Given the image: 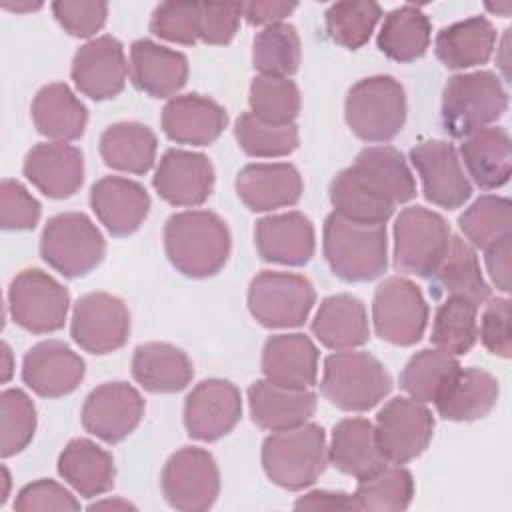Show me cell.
Returning a JSON list of instances; mask_svg holds the SVG:
<instances>
[{
  "mask_svg": "<svg viewBox=\"0 0 512 512\" xmlns=\"http://www.w3.org/2000/svg\"><path fill=\"white\" fill-rule=\"evenodd\" d=\"M90 206L112 236L134 234L150 212L146 188L130 178L104 176L90 188Z\"/></svg>",
  "mask_w": 512,
  "mask_h": 512,
  "instance_id": "cell-23",
  "label": "cell"
},
{
  "mask_svg": "<svg viewBox=\"0 0 512 512\" xmlns=\"http://www.w3.org/2000/svg\"><path fill=\"white\" fill-rule=\"evenodd\" d=\"M508 108V92L490 70L448 78L442 92V124L452 138L488 128Z\"/></svg>",
  "mask_w": 512,
  "mask_h": 512,
  "instance_id": "cell-5",
  "label": "cell"
},
{
  "mask_svg": "<svg viewBox=\"0 0 512 512\" xmlns=\"http://www.w3.org/2000/svg\"><path fill=\"white\" fill-rule=\"evenodd\" d=\"M252 422L268 432L296 428L316 412V394L310 388H286L270 380H256L248 388Z\"/></svg>",
  "mask_w": 512,
  "mask_h": 512,
  "instance_id": "cell-26",
  "label": "cell"
},
{
  "mask_svg": "<svg viewBox=\"0 0 512 512\" xmlns=\"http://www.w3.org/2000/svg\"><path fill=\"white\" fill-rule=\"evenodd\" d=\"M262 468L270 482L284 490L312 486L328 464L326 434L320 424L304 422L290 430L272 432L262 442Z\"/></svg>",
  "mask_w": 512,
  "mask_h": 512,
  "instance_id": "cell-3",
  "label": "cell"
},
{
  "mask_svg": "<svg viewBox=\"0 0 512 512\" xmlns=\"http://www.w3.org/2000/svg\"><path fill=\"white\" fill-rule=\"evenodd\" d=\"M2 6L6 10H12V12H32V10H38L42 4L40 2H2Z\"/></svg>",
  "mask_w": 512,
  "mask_h": 512,
  "instance_id": "cell-61",
  "label": "cell"
},
{
  "mask_svg": "<svg viewBox=\"0 0 512 512\" xmlns=\"http://www.w3.org/2000/svg\"><path fill=\"white\" fill-rule=\"evenodd\" d=\"M160 488L166 502L176 510L202 512L212 508L220 492L214 456L196 446L176 450L162 468Z\"/></svg>",
  "mask_w": 512,
  "mask_h": 512,
  "instance_id": "cell-11",
  "label": "cell"
},
{
  "mask_svg": "<svg viewBox=\"0 0 512 512\" xmlns=\"http://www.w3.org/2000/svg\"><path fill=\"white\" fill-rule=\"evenodd\" d=\"M460 158L478 188L504 186L512 172V144L506 128L488 126L468 134L460 144Z\"/></svg>",
  "mask_w": 512,
  "mask_h": 512,
  "instance_id": "cell-33",
  "label": "cell"
},
{
  "mask_svg": "<svg viewBox=\"0 0 512 512\" xmlns=\"http://www.w3.org/2000/svg\"><path fill=\"white\" fill-rule=\"evenodd\" d=\"M392 390L384 364L362 350H338L324 360L320 392L344 412H366Z\"/></svg>",
  "mask_w": 512,
  "mask_h": 512,
  "instance_id": "cell-4",
  "label": "cell"
},
{
  "mask_svg": "<svg viewBox=\"0 0 512 512\" xmlns=\"http://www.w3.org/2000/svg\"><path fill=\"white\" fill-rule=\"evenodd\" d=\"M238 146L254 158H280L292 154L300 144L296 124H270L256 118L252 112L238 116L234 124Z\"/></svg>",
  "mask_w": 512,
  "mask_h": 512,
  "instance_id": "cell-47",
  "label": "cell"
},
{
  "mask_svg": "<svg viewBox=\"0 0 512 512\" xmlns=\"http://www.w3.org/2000/svg\"><path fill=\"white\" fill-rule=\"evenodd\" d=\"M410 162L420 174L422 192L434 206L456 210L472 196L456 148L446 140H424L410 150Z\"/></svg>",
  "mask_w": 512,
  "mask_h": 512,
  "instance_id": "cell-16",
  "label": "cell"
},
{
  "mask_svg": "<svg viewBox=\"0 0 512 512\" xmlns=\"http://www.w3.org/2000/svg\"><path fill=\"white\" fill-rule=\"evenodd\" d=\"M14 510H80V502L62 484L48 478H40L36 482L26 484L18 492L14 500Z\"/></svg>",
  "mask_w": 512,
  "mask_h": 512,
  "instance_id": "cell-55",
  "label": "cell"
},
{
  "mask_svg": "<svg viewBox=\"0 0 512 512\" xmlns=\"http://www.w3.org/2000/svg\"><path fill=\"white\" fill-rule=\"evenodd\" d=\"M322 252L340 280L370 282L388 268L386 228L356 224L332 212L324 220Z\"/></svg>",
  "mask_w": 512,
  "mask_h": 512,
  "instance_id": "cell-2",
  "label": "cell"
},
{
  "mask_svg": "<svg viewBox=\"0 0 512 512\" xmlns=\"http://www.w3.org/2000/svg\"><path fill=\"white\" fill-rule=\"evenodd\" d=\"M460 364L456 356L438 348H426L410 356L400 372V388L414 400L428 404L436 402L446 390Z\"/></svg>",
  "mask_w": 512,
  "mask_h": 512,
  "instance_id": "cell-42",
  "label": "cell"
},
{
  "mask_svg": "<svg viewBox=\"0 0 512 512\" xmlns=\"http://www.w3.org/2000/svg\"><path fill=\"white\" fill-rule=\"evenodd\" d=\"M358 180L392 206L416 196V180L400 150L392 146H368L350 166Z\"/></svg>",
  "mask_w": 512,
  "mask_h": 512,
  "instance_id": "cell-31",
  "label": "cell"
},
{
  "mask_svg": "<svg viewBox=\"0 0 512 512\" xmlns=\"http://www.w3.org/2000/svg\"><path fill=\"white\" fill-rule=\"evenodd\" d=\"M130 78L140 92L152 98H174L188 80V58L140 38L130 46Z\"/></svg>",
  "mask_w": 512,
  "mask_h": 512,
  "instance_id": "cell-27",
  "label": "cell"
},
{
  "mask_svg": "<svg viewBox=\"0 0 512 512\" xmlns=\"http://www.w3.org/2000/svg\"><path fill=\"white\" fill-rule=\"evenodd\" d=\"M452 232L448 222L424 206L404 208L394 222V268L430 278L444 258Z\"/></svg>",
  "mask_w": 512,
  "mask_h": 512,
  "instance_id": "cell-8",
  "label": "cell"
},
{
  "mask_svg": "<svg viewBox=\"0 0 512 512\" xmlns=\"http://www.w3.org/2000/svg\"><path fill=\"white\" fill-rule=\"evenodd\" d=\"M14 362H12V350L6 342H2V384H6L12 378Z\"/></svg>",
  "mask_w": 512,
  "mask_h": 512,
  "instance_id": "cell-60",
  "label": "cell"
},
{
  "mask_svg": "<svg viewBox=\"0 0 512 512\" xmlns=\"http://www.w3.org/2000/svg\"><path fill=\"white\" fill-rule=\"evenodd\" d=\"M22 172L44 196L70 198L84 182V156L66 142H40L28 150Z\"/></svg>",
  "mask_w": 512,
  "mask_h": 512,
  "instance_id": "cell-21",
  "label": "cell"
},
{
  "mask_svg": "<svg viewBox=\"0 0 512 512\" xmlns=\"http://www.w3.org/2000/svg\"><path fill=\"white\" fill-rule=\"evenodd\" d=\"M510 252H512V236H504L492 246L484 248L488 276L500 292H510Z\"/></svg>",
  "mask_w": 512,
  "mask_h": 512,
  "instance_id": "cell-57",
  "label": "cell"
},
{
  "mask_svg": "<svg viewBox=\"0 0 512 512\" xmlns=\"http://www.w3.org/2000/svg\"><path fill=\"white\" fill-rule=\"evenodd\" d=\"M156 148V134L140 122H116L100 136V156L118 172L146 174L154 166Z\"/></svg>",
  "mask_w": 512,
  "mask_h": 512,
  "instance_id": "cell-39",
  "label": "cell"
},
{
  "mask_svg": "<svg viewBox=\"0 0 512 512\" xmlns=\"http://www.w3.org/2000/svg\"><path fill=\"white\" fill-rule=\"evenodd\" d=\"M314 304L312 282L294 272L262 270L248 286V310L264 328L302 326Z\"/></svg>",
  "mask_w": 512,
  "mask_h": 512,
  "instance_id": "cell-9",
  "label": "cell"
},
{
  "mask_svg": "<svg viewBox=\"0 0 512 512\" xmlns=\"http://www.w3.org/2000/svg\"><path fill=\"white\" fill-rule=\"evenodd\" d=\"M254 242L264 262L304 266L310 262L316 248L314 224L298 210L270 214L256 222Z\"/></svg>",
  "mask_w": 512,
  "mask_h": 512,
  "instance_id": "cell-22",
  "label": "cell"
},
{
  "mask_svg": "<svg viewBox=\"0 0 512 512\" xmlns=\"http://www.w3.org/2000/svg\"><path fill=\"white\" fill-rule=\"evenodd\" d=\"M58 474L80 496L94 498L114 486V458L88 438L70 440L58 456Z\"/></svg>",
  "mask_w": 512,
  "mask_h": 512,
  "instance_id": "cell-38",
  "label": "cell"
},
{
  "mask_svg": "<svg viewBox=\"0 0 512 512\" xmlns=\"http://www.w3.org/2000/svg\"><path fill=\"white\" fill-rule=\"evenodd\" d=\"M328 462L342 474L356 480H362L388 464L378 446L374 424L358 416L344 418L334 424Z\"/></svg>",
  "mask_w": 512,
  "mask_h": 512,
  "instance_id": "cell-30",
  "label": "cell"
},
{
  "mask_svg": "<svg viewBox=\"0 0 512 512\" xmlns=\"http://www.w3.org/2000/svg\"><path fill=\"white\" fill-rule=\"evenodd\" d=\"M70 76L76 90L90 100L102 102L118 96L128 76L122 42L108 34L88 40L76 50Z\"/></svg>",
  "mask_w": 512,
  "mask_h": 512,
  "instance_id": "cell-18",
  "label": "cell"
},
{
  "mask_svg": "<svg viewBox=\"0 0 512 512\" xmlns=\"http://www.w3.org/2000/svg\"><path fill=\"white\" fill-rule=\"evenodd\" d=\"M500 386L496 376L482 368H458L446 390L434 402L438 414L450 422H474L492 412Z\"/></svg>",
  "mask_w": 512,
  "mask_h": 512,
  "instance_id": "cell-34",
  "label": "cell"
},
{
  "mask_svg": "<svg viewBox=\"0 0 512 512\" xmlns=\"http://www.w3.org/2000/svg\"><path fill=\"white\" fill-rule=\"evenodd\" d=\"M430 38L432 24L428 16L418 6L404 4L384 16L376 44L390 60L412 62L426 54Z\"/></svg>",
  "mask_w": 512,
  "mask_h": 512,
  "instance_id": "cell-40",
  "label": "cell"
},
{
  "mask_svg": "<svg viewBox=\"0 0 512 512\" xmlns=\"http://www.w3.org/2000/svg\"><path fill=\"white\" fill-rule=\"evenodd\" d=\"M458 226L472 248H488L504 236H512V204L504 196L484 194L458 218Z\"/></svg>",
  "mask_w": 512,
  "mask_h": 512,
  "instance_id": "cell-46",
  "label": "cell"
},
{
  "mask_svg": "<svg viewBox=\"0 0 512 512\" xmlns=\"http://www.w3.org/2000/svg\"><path fill=\"white\" fill-rule=\"evenodd\" d=\"M372 322L382 340L394 346H412L424 336L428 304L412 280L390 276L374 292Z\"/></svg>",
  "mask_w": 512,
  "mask_h": 512,
  "instance_id": "cell-12",
  "label": "cell"
},
{
  "mask_svg": "<svg viewBox=\"0 0 512 512\" xmlns=\"http://www.w3.org/2000/svg\"><path fill=\"white\" fill-rule=\"evenodd\" d=\"M226 222L210 210H184L164 224V250L170 264L188 278L218 274L230 256Z\"/></svg>",
  "mask_w": 512,
  "mask_h": 512,
  "instance_id": "cell-1",
  "label": "cell"
},
{
  "mask_svg": "<svg viewBox=\"0 0 512 512\" xmlns=\"http://www.w3.org/2000/svg\"><path fill=\"white\" fill-rule=\"evenodd\" d=\"M298 8L296 2H242V16L252 26H272L282 22L286 16H290Z\"/></svg>",
  "mask_w": 512,
  "mask_h": 512,
  "instance_id": "cell-58",
  "label": "cell"
},
{
  "mask_svg": "<svg viewBox=\"0 0 512 512\" xmlns=\"http://www.w3.org/2000/svg\"><path fill=\"white\" fill-rule=\"evenodd\" d=\"M480 340L484 348L500 358H510L512 340H510V300L492 298L480 320Z\"/></svg>",
  "mask_w": 512,
  "mask_h": 512,
  "instance_id": "cell-56",
  "label": "cell"
},
{
  "mask_svg": "<svg viewBox=\"0 0 512 512\" xmlns=\"http://www.w3.org/2000/svg\"><path fill=\"white\" fill-rule=\"evenodd\" d=\"M86 364L68 344L44 340L34 344L22 360L24 384L42 398H62L84 380Z\"/></svg>",
  "mask_w": 512,
  "mask_h": 512,
  "instance_id": "cell-20",
  "label": "cell"
},
{
  "mask_svg": "<svg viewBox=\"0 0 512 512\" xmlns=\"http://www.w3.org/2000/svg\"><path fill=\"white\" fill-rule=\"evenodd\" d=\"M90 510H96V508H134V504H130L128 500H102V502H94L88 506Z\"/></svg>",
  "mask_w": 512,
  "mask_h": 512,
  "instance_id": "cell-62",
  "label": "cell"
},
{
  "mask_svg": "<svg viewBox=\"0 0 512 512\" xmlns=\"http://www.w3.org/2000/svg\"><path fill=\"white\" fill-rule=\"evenodd\" d=\"M68 308V290L56 278L38 268L22 270L10 282V316L20 328L32 334H50L60 330L66 322Z\"/></svg>",
  "mask_w": 512,
  "mask_h": 512,
  "instance_id": "cell-10",
  "label": "cell"
},
{
  "mask_svg": "<svg viewBox=\"0 0 512 512\" xmlns=\"http://www.w3.org/2000/svg\"><path fill=\"white\" fill-rule=\"evenodd\" d=\"M344 118L364 142H390L406 122V94L388 74L358 80L346 94Z\"/></svg>",
  "mask_w": 512,
  "mask_h": 512,
  "instance_id": "cell-6",
  "label": "cell"
},
{
  "mask_svg": "<svg viewBox=\"0 0 512 512\" xmlns=\"http://www.w3.org/2000/svg\"><path fill=\"white\" fill-rule=\"evenodd\" d=\"M352 498L356 510L400 512L412 504L414 478L402 464L388 462L378 472L358 480Z\"/></svg>",
  "mask_w": 512,
  "mask_h": 512,
  "instance_id": "cell-41",
  "label": "cell"
},
{
  "mask_svg": "<svg viewBox=\"0 0 512 512\" xmlns=\"http://www.w3.org/2000/svg\"><path fill=\"white\" fill-rule=\"evenodd\" d=\"M214 166L208 156L170 148L160 158L152 186L162 200L178 208L202 206L214 190Z\"/></svg>",
  "mask_w": 512,
  "mask_h": 512,
  "instance_id": "cell-19",
  "label": "cell"
},
{
  "mask_svg": "<svg viewBox=\"0 0 512 512\" xmlns=\"http://www.w3.org/2000/svg\"><path fill=\"white\" fill-rule=\"evenodd\" d=\"M106 254V240L96 224L82 212L52 216L40 236L42 260L64 278L92 272Z\"/></svg>",
  "mask_w": 512,
  "mask_h": 512,
  "instance_id": "cell-7",
  "label": "cell"
},
{
  "mask_svg": "<svg viewBox=\"0 0 512 512\" xmlns=\"http://www.w3.org/2000/svg\"><path fill=\"white\" fill-rule=\"evenodd\" d=\"M132 376L148 392L172 394L184 390L194 378L188 354L168 342H146L134 350Z\"/></svg>",
  "mask_w": 512,
  "mask_h": 512,
  "instance_id": "cell-37",
  "label": "cell"
},
{
  "mask_svg": "<svg viewBox=\"0 0 512 512\" xmlns=\"http://www.w3.org/2000/svg\"><path fill=\"white\" fill-rule=\"evenodd\" d=\"M150 32L162 40L192 46L200 40V2H162L150 16Z\"/></svg>",
  "mask_w": 512,
  "mask_h": 512,
  "instance_id": "cell-51",
  "label": "cell"
},
{
  "mask_svg": "<svg viewBox=\"0 0 512 512\" xmlns=\"http://www.w3.org/2000/svg\"><path fill=\"white\" fill-rule=\"evenodd\" d=\"M486 8L490 10V12H494V14H500V16H508L510 14V10H512V4L510 2H502V4H486Z\"/></svg>",
  "mask_w": 512,
  "mask_h": 512,
  "instance_id": "cell-63",
  "label": "cell"
},
{
  "mask_svg": "<svg viewBox=\"0 0 512 512\" xmlns=\"http://www.w3.org/2000/svg\"><path fill=\"white\" fill-rule=\"evenodd\" d=\"M236 194L252 212H270L298 204L304 182L296 166L288 162L248 164L236 176Z\"/></svg>",
  "mask_w": 512,
  "mask_h": 512,
  "instance_id": "cell-25",
  "label": "cell"
},
{
  "mask_svg": "<svg viewBox=\"0 0 512 512\" xmlns=\"http://www.w3.org/2000/svg\"><path fill=\"white\" fill-rule=\"evenodd\" d=\"M328 196L334 212L356 224L380 226L386 224L394 212V206L366 188L350 166L332 178Z\"/></svg>",
  "mask_w": 512,
  "mask_h": 512,
  "instance_id": "cell-43",
  "label": "cell"
},
{
  "mask_svg": "<svg viewBox=\"0 0 512 512\" xmlns=\"http://www.w3.org/2000/svg\"><path fill=\"white\" fill-rule=\"evenodd\" d=\"M302 60L300 36L292 24L278 22L262 28L252 42V66L260 76H292Z\"/></svg>",
  "mask_w": 512,
  "mask_h": 512,
  "instance_id": "cell-44",
  "label": "cell"
},
{
  "mask_svg": "<svg viewBox=\"0 0 512 512\" xmlns=\"http://www.w3.org/2000/svg\"><path fill=\"white\" fill-rule=\"evenodd\" d=\"M296 510H356L352 494L334 490H312L294 502Z\"/></svg>",
  "mask_w": 512,
  "mask_h": 512,
  "instance_id": "cell-59",
  "label": "cell"
},
{
  "mask_svg": "<svg viewBox=\"0 0 512 512\" xmlns=\"http://www.w3.org/2000/svg\"><path fill=\"white\" fill-rule=\"evenodd\" d=\"M250 112L270 124H294L302 108V96L294 80L280 76H256L248 92Z\"/></svg>",
  "mask_w": 512,
  "mask_h": 512,
  "instance_id": "cell-48",
  "label": "cell"
},
{
  "mask_svg": "<svg viewBox=\"0 0 512 512\" xmlns=\"http://www.w3.org/2000/svg\"><path fill=\"white\" fill-rule=\"evenodd\" d=\"M478 306L462 298H446L434 314L430 342L452 356L472 350L478 338Z\"/></svg>",
  "mask_w": 512,
  "mask_h": 512,
  "instance_id": "cell-45",
  "label": "cell"
},
{
  "mask_svg": "<svg viewBox=\"0 0 512 512\" xmlns=\"http://www.w3.org/2000/svg\"><path fill=\"white\" fill-rule=\"evenodd\" d=\"M380 18L382 8L376 2H336L324 14L328 36L348 50L362 48Z\"/></svg>",
  "mask_w": 512,
  "mask_h": 512,
  "instance_id": "cell-49",
  "label": "cell"
},
{
  "mask_svg": "<svg viewBox=\"0 0 512 512\" xmlns=\"http://www.w3.org/2000/svg\"><path fill=\"white\" fill-rule=\"evenodd\" d=\"M374 430L384 458L392 464H406L428 448L434 416L426 404L410 396H396L378 410Z\"/></svg>",
  "mask_w": 512,
  "mask_h": 512,
  "instance_id": "cell-13",
  "label": "cell"
},
{
  "mask_svg": "<svg viewBox=\"0 0 512 512\" xmlns=\"http://www.w3.org/2000/svg\"><path fill=\"white\" fill-rule=\"evenodd\" d=\"M242 2H200V40L212 46L228 44L240 26Z\"/></svg>",
  "mask_w": 512,
  "mask_h": 512,
  "instance_id": "cell-54",
  "label": "cell"
},
{
  "mask_svg": "<svg viewBox=\"0 0 512 512\" xmlns=\"http://www.w3.org/2000/svg\"><path fill=\"white\" fill-rule=\"evenodd\" d=\"M34 128L52 142L78 140L88 124L86 106L64 82L42 86L30 106Z\"/></svg>",
  "mask_w": 512,
  "mask_h": 512,
  "instance_id": "cell-35",
  "label": "cell"
},
{
  "mask_svg": "<svg viewBox=\"0 0 512 512\" xmlns=\"http://www.w3.org/2000/svg\"><path fill=\"white\" fill-rule=\"evenodd\" d=\"M430 294L436 300L462 298L476 306L490 298V286L480 272L476 250L464 238H450L444 258L430 276Z\"/></svg>",
  "mask_w": 512,
  "mask_h": 512,
  "instance_id": "cell-29",
  "label": "cell"
},
{
  "mask_svg": "<svg viewBox=\"0 0 512 512\" xmlns=\"http://www.w3.org/2000/svg\"><path fill=\"white\" fill-rule=\"evenodd\" d=\"M70 336L90 354L116 352L128 342L130 312L118 296L88 292L74 304Z\"/></svg>",
  "mask_w": 512,
  "mask_h": 512,
  "instance_id": "cell-14",
  "label": "cell"
},
{
  "mask_svg": "<svg viewBox=\"0 0 512 512\" xmlns=\"http://www.w3.org/2000/svg\"><path fill=\"white\" fill-rule=\"evenodd\" d=\"M498 42L496 28L486 16H470L442 28L434 40L436 58L450 70L486 64Z\"/></svg>",
  "mask_w": 512,
  "mask_h": 512,
  "instance_id": "cell-36",
  "label": "cell"
},
{
  "mask_svg": "<svg viewBox=\"0 0 512 512\" xmlns=\"http://www.w3.org/2000/svg\"><path fill=\"white\" fill-rule=\"evenodd\" d=\"M2 480H4V490H2V496H0V504L6 502L8 498V488H10V474H8V468L2 466Z\"/></svg>",
  "mask_w": 512,
  "mask_h": 512,
  "instance_id": "cell-64",
  "label": "cell"
},
{
  "mask_svg": "<svg viewBox=\"0 0 512 512\" xmlns=\"http://www.w3.org/2000/svg\"><path fill=\"white\" fill-rule=\"evenodd\" d=\"M312 334L334 352L354 350L370 338L366 306L352 294H332L324 298L312 320Z\"/></svg>",
  "mask_w": 512,
  "mask_h": 512,
  "instance_id": "cell-32",
  "label": "cell"
},
{
  "mask_svg": "<svg viewBox=\"0 0 512 512\" xmlns=\"http://www.w3.org/2000/svg\"><path fill=\"white\" fill-rule=\"evenodd\" d=\"M160 124L176 144L208 146L224 132L228 112L208 96L196 92L180 94L164 104Z\"/></svg>",
  "mask_w": 512,
  "mask_h": 512,
  "instance_id": "cell-24",
  "label": "cell"
},
{
  "mask_svg": "<svg viewBox=\"0 0 512 512\" xmlns=\"http://www.w3.org/2000/svg\"><path fill=\"white\" fill-rule=\"evenodd\" d=\"M52 14L70 36L90 38L106 24L108 4L98 0H58L52 2Z\"/></svg>",
  "mask_w": 512,
  "mask_h": 512,
  "instance_id": "cell-53",
  "label": "cell"
},
{
  "mask_svg": "<svg viewBox=\"0 0 512 512\" xmlns=\"http://www.w3.org/2000/svg\"><path fill=\"white\" fill-rule=\"evenodd\" d=\"M36 408L20 388H6L0 394V454L10 458L20 454L34 438Z\"/></svg>",
  "mask_w": 512,
  "mask_h": 512,
  "instance_id": "cell-50",
  "label": "cell"
},
{
  "mask_svg": "<svg viewBox=\"0 0 512 512\" xmlns=\"http://www.w3.org/2000/svg\"><path fill=\"white\" fill-rule=\"evenodd\" d=\"M42 214L40 202L12 178L0 184V226L4 230H32Z\"/></svg>",
  "mask_w": 512,
  "mask_h": 512,
  "instance_id": "cell-52",
  "label": "cell"
},
{
  "mask_svg": "<svg viewBox=\"0 0 512 512\" xmlns=\"http://www.w3.org/2000/svg\"><path fill=\"white\" fill-rule=\"evenodd\" d=\"M144 408V398L132 384L106 382L86 396L80 420L92 436L106 444H118L136 430Z\"/></svg>",
  "mask_w": 512,
  "mask_h": 512,
  "instance_id": "cell-15",
  "label": "cell"
},
{
  "mask_svg": "<svg viewBox=\"0 0 512 512\" xmlns=\"http://www.w3.org/2000/svg\"><path fill=\"white\" fill-rule=\"evenodd\" d=\"M318 348L300 332L274 334L262 348V374L286 388H310L318 378Z\"/></svg>",
  "mask_w": 512,
  "mask_h": 512,
  "instance_id": "cell-28",
  "label": "cell"
},
{
  "mask_svg": "<svg viewBox=\"0 0 512 512\" xmlns=\"http://www.w3.org/2000/svg\"><path fill=\"white\" fill-rule=\"evenodd\" d=\"M240 416L242 396L230 380H202L184 400V426L188 436L194 440H220L234 430Z\"/></svg>",
  "mask_w": 512,
  "mask_h": 512,
  "instance_id": "cell-17",
  "label": "cell"
}]
</instances>
